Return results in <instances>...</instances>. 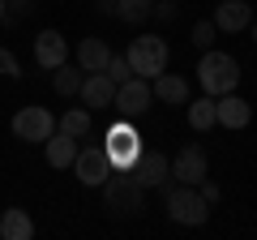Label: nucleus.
Returning <instances> with one entry per match:
<instances>
[{
	"label": "nucleus",
	"mask_w": 257,
	"mask_h": 240,
	"mask_svg": "<svg viewBox=\"0 0 257 240\" xmlns=\"http://www.w3.org/2000/svg\"><path fill=\"white\" fill-rule=\"evenodd\" d=\"M159 189H163V206H167V219L172 223H180V227H202L210 219V202L197 193V185H176V180H167Z\"/></svg>",
	"instance_id": "obj_1"
},
{
	"label": "nucleus",
	"mask_w": 257,
	"mask_h": 240,
	"mask_svg": "<svg viewBox=\"0 0 257 240\" xmlns=\"http://www.w3.org/2000/svg\"><path fill=\"white\" fill-rule=\"evenodd\" d=\"M99 189H103V210L116 214V219H133V214L146 206V189H142L128 172H120V167H111V176Z\"/></svg>",
	"instance_id": "obj_2"
},
{
	"label": "nucleus",
	"mask_w": 257,
	"mask_h": 240,
	"mask_svg": "<svg viewBox=\"0 0 257 240\" xmlns=\"http://www.w3.org/2000/svg\"><path fill=\"white\" fill-rule=\"evenodd\" d=\"M197 82H202V90L210 94V99L231 94V90L240 86V65L231 60L227 52H214V47H206L202 60H197Z\"/></svg>",
	"instance_id": "obj_3"
},
{
	"label": "nucleus",
	"mask_w": 257,
	"mask_h": 240,
	"mask_svg": "<svg viewBox=\"0 0 257 240\" xmlns=\"http://www.w3.org/2000/svg\"><path fill=\"white\" fill-rule=\"evenodd\" d=\"M167 43L159 35H142V39H133L128 43V52H124V60H128V69H133V77H159L167 69Z\"/></svg>",
	"instance_id": "obj_4"
},
{
	"label": "nucleus",
	"mask_w": 257,
	"mask_h": 240,
	"mask_svg": "<svg viewBox=\"0 0 257 240\" xmlns=\"http://www.w3.org/2000/svg\"><path fill=\"white\" fill-rule=\"evenodd\" d=\"M107 159H111V167H120V172H128V167L138 163V155L146 146H142V133H138V125H133V120H116V125H111L107 129Z\"/></svg>",
	"instance_id": "obj_5"
},
{
	"label": "nucleus",
	"mask_w": 257,
	"mask_h": 240,
	"mask_svg": "<svg viewBox=\"0 0 257 240\" xmlns=\"http://www.w3.org/2000/svg\"><path fill=\"white\" fill-rule=\"evenodd\" d=\"M9 129L18 142H47L56 133V116L47 107H39V103H30V107H22L18 116L9 120Z\"/></svg>",
	"instance_id": "obj_6"
},
{
	"label": "nucleus",
	"mask_w": 257,
	"mask_h": 240,
	"mask_svg": "<svg viewBox=\"0 0 257 240\" xmlns=\"http://www.w3.org/2000/svg\"><path fill=\"white\" fill-rule=\"evenodd\" d=\"M150 103H155V90H150V82H146V77H128V82H120V86H116V99H111V107H116L120 116L138 120V116H146Z\"/></svg>",
	"instance_id": "obj_7"
},
{
	"label": "nucleus",
	"mask_w": 257,
	"mask_h": 240,
	"mask_svg": "<svg viewBox=\"0 0 257 240\" xmlns=\"http://www.w3.org/2000/svg\"><path fill=\"white\" fill-rule=\"evenodd\" d=\"M69 167L77 172V180H82L86 189H99L103 180L111 176V159H107V150H103V146H82Z\"/></svg>",
	"instance_id": "obj_8"
},
{
	"label": "nucleus",
	"mask_w": 257,
	"mask_h": 240,
	"mask_svg": "<svg viewBox=\"0 0 257 240\" xmlns=\"http://www.w3.org/2000/svg\"><path fill=\"white\" fill-rule=\"evenodd\" d=\"M206 176H210V159H206V150L197 146V142L180 146V155L172 159V180H176V185H202Z\"/></svg>",
	"instance_id": "obj_9"
},
{
	"label": "nucleus",
	"mask_w": 257,
	"mask_h": 240,
	"mask_svg": "<svg viewBox=\"0 0 257 240\" xmlns=\"http://www.w3.org/2000/svg\"><path fill=\"white\" fill-rule=\"evenodd\" d=\"M128 176H133L142 189H159V185L172 180V159H167L163 150H142L138 163L128 167Z\"/></svg>",
	"instance_id": "obj_10"
},
{
	"label": "nucleus",
	"mask_w": 257,
	"mask_h": 240,
	"mask_svg": "<svg viewBox=\"0 0 257 240\" xmlns=\"http://www.w3.org/2000/svg\"><path fill=\"white\" fill-rule=\"evenodd\" d=\"M35 60H39V69H56V65H64L69 60V39L60 35V30H39L35 35Z\"/></svg>",
	"instance_id": "obj_11"
},
{
	"label": "nucleus",
	"mask_w": 257,
	"mask_h": 240,
	"mask_svg": "<svg viewBox=\"0 0 257 240\" xmlns=\"http://www.w3.org/2000/svg\"><path fill=\"white\" fill-rule=\"evenodd\" d=\"M248 120H253V107H248V99H240L236 90L214 99V125H223V129H244Z\"/></svg>",
	"instance_id": "obj_12"
},
{
	"label": "nucleus",
	"mask_w": 257,
	"mask_h": 240,
	"mask_svg": "<svg viewBox=\"0 0 257 240\" xmlns=\"http://www.w3.org/2000/svg\"><path fill=\"white\" fill-rule=\"evenodd\" d=\"M77 94H82V107H90V111L111 107V99H116V82H111L107 73H86Z\"/></svg>",
	"instance_id": "obj_13"
},
{
	"label": "nucleus",
	"mask_w": 257,
	"mask_h": 240,
	"mask_svg": "<svg viewBox=\"0 0 257 240\" xmlns=\"http://www.w3.org/2000/svg\"><path fill=\"white\" fill-rule=\"evenodd\" d=\"M248 22H253V5L248 0H223L214 9V26L223 35H240V30H248Z\"/></svg>",
	"instance_id": "obj_14"
},
{
	"label": "nucleus",
	"mask_w": 257,
	"mask_h": 240,
	"mask_svg": "<svg viewBox=\"0 0 257 240\" xmlns=\"http://www.w3.org/2000/svg\"><path fill=\"white\" fill-rule=\"evenodd\" d=\"M150 90H155V99L159 103H167V107H184L189 103V82H184L180 73H159V77H150Z\"/></svg>",
	"instance_id": "obj_15"
},
{
	"label": "nucleus",
	"mask_w": 257,
	"mask_h": 240,
	"mask_svg": "<svg viewBox=\"0 0 257 240\" xmlns=\"http://www.w3.org/2000/svg\"><path fill=\"white\" fill-rule=\"evenodd\" d=\"M107 60H111V47L103 43V39H82V43H77V69H82V73H103V69H107Z\"/></svg>",
	"instance_id": "obj_16"
},
{
	"label": "nucleus",
	"mask_w": 257,
	"mask_h": 240,
	"mask_svg": "<svg viewBox=\"0 0 257 240\" xmlns=\"http://www.w3.org/2000/svg\"><path fill=\"white\" fill-rule=\"evenodd\" d=\"M0 236L5 240H30L35 236V219H30L22 206H9V210L0 214Z\"/></svg>",
	"instance_id": "obj_17"
},
{
	"label": "nucleus",
	"mask_w": 257,
	"mask_h": 240,
	"mask_svg": "<svg viewBox=\"0 0 257 240\" xmlns=\"http://www.w3.org/2000/svg\"><path fill=\"white\" fill-rule=\"evenodd\" d=\"M43 155H47V163H52V167H69V163H73V155H77V138H69V133L56 129L52 138L43 142Z\"/></svg>",
	"instance_id": "obj_18"
},
{
	"label": "nucleus",
	"mask_w": 257,
	"mask_h": 240,
	"mask_svg": "<svg viewBox=\"0 0 257 240\" xmlns=\"http://www.w3.org/2000/svg\"><path fill=\"white\" fill-rule=\"evenodd\" d=\"M56 129H60V133H69V138H77V142H82L86 133L94 129V116H90V107H69V111H64L60 120H56Z\"/></svg>",
	"instance_id": "obj_19"
},
{
	"label": "nucleus",
	"mask_w": 257,
	"mask_h": 240,
	"mask_svg": "<svg viewBox=\"0 0 257 240\" xmlns=\"http://www.w3.org/2000/svg\"><path fill=\"white\" fill-rule=\"evenodd\" d=\"M111 18L128 22V26H138V22H146L150 13H155V0H111Z\"/></svg>",
	"instance_id": "obj_20"
},
{
	"label": "nucleus",
	"mask_w": 257,
	"mask_h": 240,
	"mask_svg": "<svg viewBox=\"0 0 257 240\" xmlns=\"http://www.w3.org/2000/svg\"><path fill=\"white\" fill-rule=\"evenodd\" d=\"M52 90L60 94V99H69V94L82 90V73H77V65H69V60L56 65V69H52Z\"/></svg>",
	"instance_id": "obj_21"
},
{
	"label": "nucleus",
	"mask_w": 257,
	"mask_h": 240,
	"mask_svg": "<svg viewBox=\"0 0 257 240\" xmlns=\"http://www.w3.org/2000/svg\"><path fill=\"white\" fill-rule=\"evenodd\" d=\"M189 107V125L197 133H206V129H214V99L206 94V99H193V103H184Z\"/></svg>",
	"instance_id": "obj_22"
},
{
	"label": "nucleus",
	"mask_w": 257,
	"mask_h": 240,
	"mask_svg": "<svg viewBox=\"0 0 257 240\" xmlns=\"http://www.w3.org/2000/svg\"><path fill=\"white\" fill-rule=\"evenodd\" d=\"M214 30H219V26H214V22L210 18H206V22H197V26H193V47H202V52H206V47H214Z\"/></svg>",
	"instance_id": "obj_23"
},
{
	"label": "nucleus",
	"mask_w": 257,
	"mask_h": 240,
	"mask_svg": "<svg viewBox=\"0 0 257 240\" xmlns=\"http://www.w3.org/2000/svg\"><path fill=\"white\" fill-rule=\"evenodd\" d=\"M103 73H107L111 77V82H128V77H133V69H128V60H124V56H116V52H111V60H107V69H103Z\"/></svg>",
	"instance_id": "obj_24"
},
{
	"label": "nucleus",
	"mask_w": 257,
	"mask_h": 240,
	"mask_svg": "<svg viewBox=\"0 0 257 240\" xmlns=\"http://www.w3.org/2000/svg\"><path fill=\"white\" fill-rule=\"evenodd\" d=\"M0 73L9 77V82H18V77H22V65H18V56H13L9 47H0Z\"/></svg>",
	"instance_id": "obj_25"
},
{
	"label": "nucleus",
	"mask_w": 257,
	"mask_h": 240,
	"mask_svg": "<svg viewBox=\"0 0 257 240\" xmlns=\"http://www.w3.org/2000/svg\"><path fill=\"white\" fill-rule=\"evenodd\" d=\"M30 9H35V5H30V0H5V18H9V22H18V18H26Z\"/></svg>",
	"instance_id": "obj_26"
},
{
	"label": "nucleus",
	"mask_w": 257,
	"mask_h": 240,
	"mask_svg": "<svg viewBox=\"0 0 257 240\" xmlns=\"http://www.w3.org/2000/svg\"><path fill=\"white\" fill-rule=\"evenodd\" d=\"M197 193H202V197H206V202H210V206H214V202H219V185H214L210 176H206L202 185H197Z\"/></svg>",
	"instance_id": "obj_27"
},
{
	"label": "nucleus",
	"mask_w": 257,
	"mask_h": 240,
	"mask_svg": "<svg viewBox=\"0 0 257 240\" xmlns=\"http://www.w3.org/2000/svg\"><path fill=\"white\" fill-rule=\"evenodd\" d=\"M155 13H159L163 22H172V18H176V0H155Z\"/></svg>",
	"instance_id": "obj_28"
},
{
	"label": "nucleus",
	"mask_w": 257,
	"mask_h": 240,
	"mask_svg": "<svg viewBox=\"0 0 257 240\" xmlns=\"http://www.w3.org/2000/svg\"><path fill=\"white\" fill-rule=\"evenodd\" d=\"M248 26H253V43H257V22H248Z\"/></svg>",
	"instance_id": "obj_29"
},
{
	"label": "nucleus",
	"mask_w": 257,
	"mask_h": 240,
	"mask_svg": "<svg viewBox=\"0 0 257 240\" xmlns=\"http://www.w3.org/2000/svg\"><path fill=\"white\" fill-rule=\"evenodd\" d=\"M0 22H5V0H0Z\"/></svg>",
	"instance_id": "obj_30"
}]
</instances>
